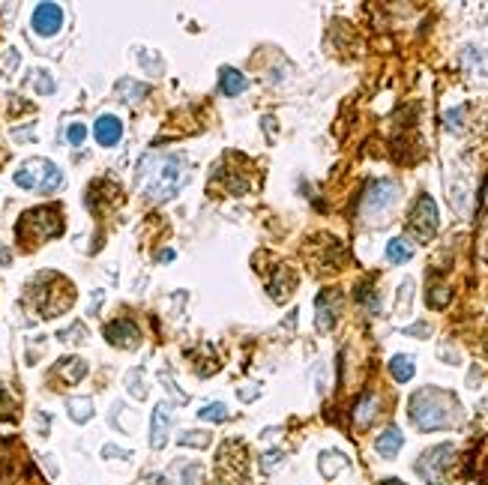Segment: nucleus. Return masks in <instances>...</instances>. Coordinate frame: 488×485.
<instances>
[{
    "mask_svg": "<svg viewBox=\"0 0 488 485\" xmlns=\"http://www.w3.org/2000/svg\"><path fill=\"white\" fill-rule=\"evenodd\" d=\"M228 417V408L222 401H213V404H207V408H201V419L207 422H222Z\"/></svg>",
    "mask_w": 488,
    "mask_h": 485,
    "instance_id": "obj_22",
    "label": "nucleus"
},
{
    "mask_svg": "<svg viewBox=\"0 0 488 485\" xmlns=\"http://www.w3.org/2000/svg\"><path fill=\"white\" fill-rule=\"evenodd\" d=\"M168 426H171V408L168 404H159L153 410V422H150V447L162 449L168 443Z\"/></svg>",
    "mask_w": 488,
    "mask_h": 485,
    "instance_id": "obj_10",
    "label": "nucleus"
},
{
    "mask_svg": "<svg viewBox=\"0 0 488 485\" xmlns=\"http://www.w3.org/2000/svg\"><path fill=\"white\" fill-rule=\"evenodd\" d=\"M407 225H411L414 237L420 243H428L437 231V204L432 201V195H420L416 198V207L407 216Z\"/></svg>",
    "mask_w": 488,
    "mask_h": 485,
    "instance_id": "obj_7",
    "label": "nucleus"
},
{
    "mask_svg": "<svg viewBox=\"0 0 488 485\" xmlns=\"http://www.w3.org/2000/svg\"><path fill=\"white\" fill-rule=\"evenodd\" d=\"M66 138H69V144H84V138H87V129L81 126V123H72V126H69L66 129Z\"/></svg>",
    "mask_w": 488,
    "mask_h": 485,
    "instance_id": "obj_23",
    "label": "nucleus"
},
{
    "mask_svg": "<svg viewBox=\"0 0 488 485\" xmlns=\"http://www.w3.org/2000/svg\"><path fill=\"white\" fill-rule=\"evenodd\" d=\"M207 443H210V434H207V431H183V434H180V447L204 449Z\"/></svg>",
    "mask_w": 488,
    "mask_h": 485,
    "instance_id": "obj_21",
    "label": "nucleus"
},
{
    "mask_svg": "<svg viewBox=\"0 0 488 485\" xmlns=\"http://www.w3.org/2000/svg\"><path fill=\"white\" fill-rule=\"evenodd\" d=\"M402 443H404L402 431H398L395 426H390V429H386V431L381 434V438H377L375 447H377V452H381L384 459H395V456H398V449H402Z\"/></svg>",
    "mask_w": 488,
    "mask_h": 485,
    "instance_id": "obj_14",
    "label": "nucleus"
},
{
    "mask_svg": "<svg viewBox=\"0 0 488 485\" xmlns=\"http://www.w3.org/2000/svg\"><path fill=\"white\" fill-rule=\"evenodd\" d=\"M276 461H282V452H278V449L267 452V456L261 459V468H264V470H273V464H276Z\"/></svg>",
    "mask_w": 488,
    "mask_h": 485,
    "instance_id": "obj_26",
    "label": "nucleus"
},
{
    "mask_svg": "<svg viewBox=\"0 0 488 485\" xmlns=\"http://www.w3.org/2000/svg\"><path fill=\"white\" fill-rule=\"evenodd\" d=\"M452 459H455V449L450 447V443H441V447L423 452V459L416 461V470H420V477H423L428 485H441L443 473H446V468L452 464Z\"/></svg>",
    "mask_w": 488,
    "mask_h": 485,
    "instance_id": "obj_6",
    "label": "nucleus"
},
{
    "mask_svg": "<svg viewBox=\"0 0 488 485\" xmlns=\"http://www.w3.org/2000/svg\"><path fill=\"white\" fill-rule=\"evenodd\" d=\"M33 30L39 36H54L57 30L63 27V9L57 6V3H39L33 9Z\"/></svg>",
    "mask_w": 488,
    "mask_h": 485,
    "instance_id": "obj_8",
    "label": "nucleus"
},
{
    "mask_svg": "<svg viewBox=\"0 0 488 485\" xmlns=\"http://www.w3.org/2000/svg\"><path fill=\"white\" fill-rule=\"evenodd\" d=\"M390 375L398 380V383H407L414 375H416V366L411 357H404V353H398V357L390 360Z\"/></svg>",
    "mask_w": 488,
    "mask_h": 485,
    "instance_id": "obj_15",
    "label": "nucleus"
},
{
    "mask_svg": "<svg viewBox=\"0 0 488 485\" xmlns=\"http://www.w3.org/2000/svg\"><path fill=\"white\" fill-rule=\"evenodd\" d=\"M407 413H411L414 426L420 431H441L450 429L458 422L462 410H458V401L452 392H443L437 387H425L420 392L411 396V404H407Z\"/></svg>",
    "mask_w": 488,
    "mask_h": 485,
    "instance_id": "obj_1",
    "label": "nucleus"
},
{
    "mask_svg": "<svg viewBox=\"0 0 488 485\" xmlns=\"http://www.w3.org/2000/svg\"><path fill=\"white\" fill-rule=\"evenodd\" d=\"M317 330L326 332V330H333V323H336V315H338V291H324L321 297H317Z\"/></svg>",
    "mask_w": 488,
    "mask_h": 485,
    "instance_id": "obj_9",
    "label": "nucleus"
},
{
    "mask_svg": "<svg viewBox=\"0 0 488 485\" xmlns=\"http://www.w3.org/2000/svg\"><path fill=\"white\" fill-rule=\"evenodd\" d=\"M0 264H9V252L6 249H0Z\"/></svg>",
    "mask_w": 488,
    "mask_h": 485,
    "instance_id": "obj_28",
    "label": "nucleus"
},
{
    "mask_svg": "<svg viewBox=\"0 0 488 485\" xmlns=\"http://www.w3.org/2000/svg\"><path fill=\"white\" fill-rule=\"evenodd\" d=\"M347 468V459L342 456V452H324L321 456V473L324 477H336L338 470Z\"/></svg>",
    "mask_w": 488,
    "mask_h": 485,
    "instance_id": "obj_19",
    "label": "nucleus"
},
{
    "mask_svg": "<svg viewBox=\"0 0 488 485\" xmlns=\"http://www.w3.org/2000/svg\"><path fill=\"white\" fill-rule=\"evenodd\" d=\"M386 258H390L393 264H407V261L414 258V246H411L407 240L395 237V240L386 243Z\"/></svg>",
    "mask_w": 488,
    "mask_h": 485,
    "instance_id": "obj_17",
    "label": "nucleus"
},
{
    "mask_svg": "<svg viewBox=\"0 0 488 485\" xmlns=\"http://www.w3.org/2000/svg\"><path fill=\"white\" fill-rule=\"evenodd\" d=\"M138 180L150 201H168L180 192L186 180V165L180 156H144L138 165Z\"/></svg>",
    "mask_w": 488,
    "mask_h": 485,
    "instance_id": "obj_2",
    "label": "nucleus"
},
{
    "mask_svg": "<svg viewBox=\"0 0 488 485\" xmlns=\"http://www.w3.org/2000/svg\"><path fill=\"white\" fill-rule=\"evenodd\" d=\"M15 183L22 186V189H39V192H54V189H61L63 183V174H61V168L54 165V162H48V159H31L27 165H22L15 171Z\"/></svg>",
    "mask_w": 488,
    "mask_h": 485,
    "instance_id": "obj_4",
    "label": "nucleus"
},
{
    "mask_svg": "<svg viewBox=\"0 0 488 485\" xmlns=\"http://www.w3.org/2000/svg\"><path fill=\"white\" fill-rule=\"evenodd\" d=\"M356 297L365 300V309H368V311H377V294H368L365 288H360V291H356Z\"/></svg>",
    "mask_w": 488,
    "mask_h": 485,
    "instance_id": "obj_25",
    "label": "nucleus"
},
{
    "mask_svg": "<svg viewBox=\"0 0 488 485\" xmlns=\"http://www.w3.org/2000/svg\"><path fill=\"white\" fill-rule=\"evenodd\" d=\"M398 201V186L390 180H381V183H372L363 195V216L365 219H381L390 213V207Z\"/></svg>",
    "mask_w": 488,
    "mask_h": 485,
    "instance_id": "obj_5",
    "label": "nucleus"
},
{
    "mask_svg": "<svg viewBox=\"0 0 488 485\" xmlns=\"http://www.w3.org/2000/svg\"><path fill=\"white\" fill-rule=\"evenodd\" d=\"M93 135H96V141L102 147H114L117 141H120V135H123V123L117 117H111V114H102L96 120V126H93Z\"/></svg>",
    "mask_w": 488,
    "mask_h": 485,
    "instance_id": "obj_11",
    "label": "nucleus"
},
{
    "mask_svg": "<svg viewBox=\"0 0 488 485\" xmlns=\"http://www.w3.org/2000/svg\"><path fill=\"white\" fill-rule=\"evenodd\" d=\"M219 78H222V93H228V96H240L243 90H246L243 72H237V69H231V66H225Z\"/></svg>",
    "mask_w": 488,
    "mask_h": 485,
    "instance_id": "obj_16",
    "label": "nucleus"
},
{
    "mask_svg": "<svg viewBox=\"0 0 488 485\" xmlns=\"http://www.w3.org/2000/svg\"><path fill=\"white\" fill-rule=\"evenodd\" d=\"M195 477H198V468L192 464V468L186 470V479H183V485H195Z\"/></svg>",
    "mask_w": 488,
    "mask_h": 485,
    "instance_id": "obj_27",
    "label": "nucleus"
},
{
    "mask_svg": "<svg viewBox=\"0 0 488 485\" xmlns=\"http://www.w3.org/2000/svg\"><path fill=\"white\" fill-rule=\"evenodd\" d=\"M105 339L111 341V345H117V348H129V345H135V341H138V327L132 321H114V323H108V327H105Z\"/></svg>",
    "mask_w": 488,
    "mask_h": 485,
    "instance_id": "obj_12",
    "label": "nucleus"
},
{
    "mask_svg": "<svg viewBox=\"0 0 488 485\" xmlns=\"http://www.w3.org/2000/svg\"><path fill=\"white\" fill-rule=\"evenodd\" d=\"M57 371H63V380L66 383H78V380L87 375V362L78 360V357H66L61 366H57Z\"/></svg>",
    "mask_w": 488,
    "mask_h": 485,
    "instance_id": "obj_18",
    "label": "nucleus"
},
{
    "mask_svg": "<svg viewBox=\"0 0 488 485\" xmlns=\"http://www.w3.org/2000/svg\"><path fill=\"white\" fill-rule=\"evenodd\" d=\"M377 410H381V399H377L375 392H365V396L356 401V408H354V422H356L360 429H368V426L375 422Z\"/></svg>",
    "mask_w": 488,
    "mask_h": 485,
    "instance_id": "obj_13",
    "label": "nucleus"
},
{
    "mask_svg": "<svg viewBox=\"0 0 488 485\" xmlns=\"http://www.w3.org/2000/svg\"><path fill=\"white\" fill-rule=\"evenodd\" d=\"M446 300H450V291H446V288L428 291V306H434V309H443V306H446Z\"/></svg>",
    "mask_w": 488,
    "mask_h": 485,
    "instance_id": "obj_24",
    "label": "nucleus"
},
{
    "mask_svg": "<svg viewBox=\"0 0 488 485\" xmlns=\"http://www.w3.org/2000/svg\"><path fill=\"white\" fill-rule=\"evenodd\" d=\"M63 231V216L54 207H36L18 219V240L22 246H36L48 237H57Z\"/></svg>",
    "mask_w": 488,
    "mask_h": 485,
    "instance_id": "obj_3",
    "label": "nucleus"
},
{
    "mask_svg": "<svg viewBox=\"0 0 488 485\" xmlns=\"http://www.w3.org/2000/svg\"><path fill=\"white\" fill-rule=\"evenodd\" d=\"M69 417L75 422H87L93 417V404L90 399H69Z\"/></svg>",
    "mask_w": 488,
    "mask_h": 485,
    "instance_id": "obj_20",
    "label": "nucleus"
}]
</instances>
